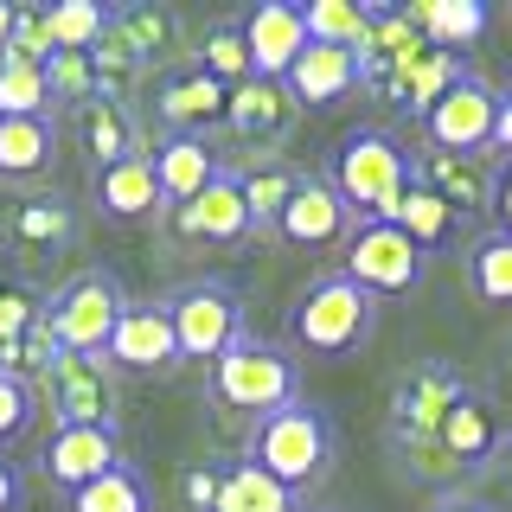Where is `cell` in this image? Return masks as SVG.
<instances>
[{
	"label": "cell",
	"instance_id": "f35d334b",
	"mask_svg": "<svg viewBox=\"0 0 512 512\" xmlns=\"http://www.w3.org/2000/svg\"><path fill=\"white\" fill-rule=\"evenodd\" d=\"M45 320V301L32 295L26 282H13V276H0V346H13L20 333H32Z\"/></svg>",
	"mask_w": 512,
	"mask_h": 512
},
{
	"label": "cell",
	"instance_id": "7bdbcfd3",
	"mask_svg": "<svg viewBox=\"0 0 512 512\" xmlns=\"http://www.w3.org/2000/svg\"><path fill=\"white\" fill-rule=\"evenodd\" d=\"M493 154H500V167H512V90H500V128H493Z\"/></svg>",
	"mask_w": 512,
	"mask_h": 512
},
{
	"label": "cell",
	"instance_id": "e575fe53",
	"mask_svg": "<svg viewBox=\"0 0 512 512\" xmlns=\"http://www.w3.org/2000/svg\"><path fill=\"white\" fill-rule=\"evenodd\" d=\"M192 64H199V71H212L224 90H237V84H250V77H256L250 45H244V26H237V20H218L212 32H205V39H199V58H192Z\"/></svg>",
	"mask_w": 512,
	"mask_h": 512
},
{
	"label": "cell",
	"instance_id": "d590c367",
	"mask_svg": "<svg viewBox=\"0 0 512 512\" xmlns=\"http://www.w3.org/2000/svg\"><path fill=\"white\" fill-rule=\"evenodd\" d=\"M52 109V90H45V64L32 58H0V122H20V116H45Z\"/></svg>",
	"mask_w": 512,
	"mask_h": 512
},
{
	"label": "cell",
	"instance_id": "cb8c5ba5",
	"mask_svg": "<svg viewBox=\"0 0 512 512\" xmlns=\"http://www.w3.org/2000/svg\"><path fill=\"white\" fill-rule=\"evenodd\" d=\"M71 231L77 224H71V205L64 199H20V205L0 212V237L26 256H52L58 244H71Z\"/></svg>",
	"mask_w": 512,
	"mask_h": 512
},
{
	"label": "cell",
	"instance_id": "52a82bcc",
	"mask_svg": "<svg viewBox=\"0 0 512 512\" xmlns=\"http://www.w3.org/2000/svg\"><path fill=\"white\" fill-rule=\"evenodd\" d=\"M423 263L429 256L416 250L391 218H365V224H352V237H346L340 276L359 282L372 301H391V295H410V288L423 282Z\"/></svg>",
	"mask_w": 512,
	"mask_h": 512
},
{
	"label": "cell",
	"instance_id": "ac0fdd59",
	"mask_svg": "<svg viewBox=\"0 0 512 512\" xmlns=\"http://www.w3.org/2000/svg\"><path fill=\"white\" fill-rule=\"evenodd\" d=\"M90 199H96V212H103L109 224H141V218H154L160 205H167V199H160L154 154H128V160H116V167H96Z\"/></svg>",
	"mask_w": 512,
	"mask_h": 512
},
{
	"label": "cell",
	"instance_id": "7c38bea8",
	"mask_svg": "<svg viewBox=\"0 0 512 512\" xmlns=\"http://www.w3.org/2000/svg\"><path fill=\"white\" fill-rule=\"evenodd\" d=\"M154 116L167 122V135H199L205 141V128H218L231 116V90H224L212 71H199V64H173L154 90Z\"/></svg>",
	"mask_w": 512,
	"mask_h": 512
},
{
	"label": "cell",
	"instance_id": "4dcf8cb0",
	"mask_svg": "<svg viewBox=\"0 0 512 512\" xmlns=\"http://www.w3.org/2000/svg\"><path fill=\"white\" fill-rule=\"evenodd\" d=\"M468 288L493 308H512V237L506 231H487L468 244Z\"/></svg>",
	"mask_w": 512,
	"mask_h": 512
},
{
	"label": "cell",
	"instance_id": "f6af8a7d",
	"mask_svg": "<svg viewBox=\"0 0 512 512\" xmlns=\"http://www.w3.org/2000/svg\"><path fill=\"white\" fill-rule=\"evenodd\" d=\"M493 212H500V231L512 237V167L493 173Z\"/></svg>",
	"mask_w": 512,
	"mask_h": 512
},
{
	"label": "cell",
	"instance_id": "8d00e7d4",
	"mask_svg": "<svg viewBox=\"0 0 512 512\" xmlns=\"http://www.w3.org/2000/svg\"><path fill=\"white\" fill-rule=\"evenodd\" d=\"M71 512H148V480L122 461L116 474H103L84 493H71Z\"/></svg>",
	"mask_w": 512,
	"mask_h": 512
},
{
	"label": "cell",
	"instance_id": "ba28073f",
	"mask_svg": "<svg viewBox=\"0 0 512 512\" xmlns=\"http://www.w3.org/2000/svg\"><path fill=\"white\" fill-rule=\"evenodd\" d=\"M39 397L58 416V429H116V365L109 359L64 352L39 378Z\"/></svg>",
	"mask_w": 512,
	"mask_h": 512
},
{
	"label": "cell",
	"instance_id": "44dd1931",
	"mask_svg": "<svg viewBox=\"0 0 512 512\" xmlns=\"http://www.w3.org/2000/svg\"><path fill=\"white\" fill-rule=\"evenodd\" d=\"M410 167H416V186H429L455 218L474 212V205H493V173L474 154H410Z\"/></svg>",
	"mask_w": 512,
	"mask_h": 512
},
{
	"label": "cell",
	"instance_id": "2e32d148",
	"mask_svg": "<svg viewBox=\"0 0 512 512\" xmlns=\"http://www.w3.org/2000/svg\"><path fill=\"white\" fill-rule=\"evenodd\" d=\"M39 461L64 493H84L90 480L122 468V442H116V429H52L45 448H39Z\"/></svg>",
	"mask_w": 512,
	"mask_h": 512
},
{
	"label": "cell",
	"instance_id": "f546056e",
	"mask_svg": "<svg viewBox=\"0 0 512 512\" xmlns=\"http://www.w3.org/2000/svg\"><path fill=\"white\" fill-rule=\"evenodd\" d=\"M391 224H397V231H404V237H410V244L423 250V256H429V250H442L448 237H455V212H448V205H442L429 186H416V180H410L404 199H397Z\"/></svg>",
	"mask_w": 512,
	"mask_h": 512
},
{
	"label": "cell",
	"instance_id": "484cf974",
	"mask_svg": "<svg viewBox=\"0 0 512 512\" xmlns=\"http://www.w3.org/2000/svg\"><path fill=\"white\" fill-rule=\"evenodd\" d=\"M461 71H468V64H461L455 52H436V45H429V52L423 58H416L410 64V71H397L391 77V84H384V96H391V103L397 109H410V116L416 122H423L429 116V109H436L442 103V96H448V84H455V77Z\"/></svg>",
	"mask_w": 512,
	"mask_h": 512
},
{
	"label": "cell",
	"instance_id": "f1b7e54d",
	"mask_svg": "<svg viewBox=\"0 0 512 512\" xmlns=\"http://www.w3.org/2000/svg\"><path fill=\"white\" fill-rule=\"evenodd\" d=\"M212 512H295V493H288L282 480H269L263 468H250V461H231V468L218 474V506Z\"/></svg>",
	"mask_w": 512,
	"mask_h": 512
},
{
	"label": "cell",
	"instance_id": "8fae6325",
	"mask_svg": "<svg viewBox=\"0 0 512 512\" xmlns=\"http://www.w3.org/2000/svg\"><path fill=\"white\" fill-rule=\"evenodd\" d=\"M397 448H404V455H410L429 480H448V474L480 468V461L500 448V423H493V410L468 391L455 410H448V423L436 429V442H397Z\"/></svg>",
	"mask_w": 512,
	"mask_h": 512
},
{
	"label": "cell",
	"instance_id": "4fadbf2b",
	"mask_svg": "<svg viewBox=\"0 0 512 512\" xmlns=\"http://www.w3.org/2000/svg\"><path fill=\"white\" fill-rule=\"evenodd\" d=\"M352 224L359 218H352V205L327 186V173H308L301 192L288 199V212L276 218V237L288 250H333V244L352 237Z\"/></svg>",
	"mask_w": 512,
	"mask_h": 512
},
{
	"label": "cell",
	"instance_id": "ee69618b",
	"mask_svg": "<svg viewBox=\"0 0 512 512\" xmlns=\"http://www.w3.org/2000/svg\"><path fill=\"white\" fill-rule=\"evenodd\" d=\"M20 500H26L20 468H13V461H0V512H20Z\"/></svg>",
	"mask_w": 512,
	"mask_h": 512
},
{
	"label": "cell",
	"instance_id": "60d3db41",
	"mask_svg": "<svg viewBox=\"0 0 512 512\" xmlns=\"http://www.w3.org/2000/svg\"><path fill=\"white\" fill-rule=\"evenodd\" d=\"M13 58H32V64H45L52 58V32H45V7H20V20H13V45H7Z\"/></svg>",
	"mask_w": 512,
	"mask_h": 512
},
{
	"label": "cell",
	"instance_id": "30bf717a",
	"mask_svg": "<svg viewBox=\"0 0 512 512\" xmlns=\"http://www.w3.org/2000/svg\"><path fill=\"white\" fill-rule=\"evenodd\" d=\"M468 397V378L442 359L410 365L391 384V442H436V429L448 423V410Z\"/></svg>",
	"mask_w": 512,
	"mask_h": 512
},
{
	"label": "cell",
	"instance_id": "681fc988",
	"mask_svg": "<svg viewBox=\"0 0 512 512\" xmlns=\"http://www.w3.org/2000/svg\"><path fill=\"white\" fill-rule=\"evenodd\" d=\"M506 391H512V359H506Z\"/></svg>",
	"mask_w": 512,
	"mask_h": 512
},
{
	"label": "cell",
	"instance_id": "9c48e42d",
	"mask_svg": "<svg viewBox=\"0 0 512 512\" xmlns=\"http://www.w3.org/2000/svg\"><path fill=\"white\" fill-rule=\"evenodd\" d=\"M493 128H500V90H493L487 77H474V71H461L455 84H448V96L423 116V135H429V148H436V154H474V160H487Z\"/></svg>",
	"mask_w": 512,
	"mask_h": 512
},
{
	"label": "cell",
	"instance_id": "836d02e7",
	"mask_svg": "<svg viewBox=\"0 0 512 512\" xmlns=\"http://www.w3.org/2000/svg\"><path fill=\"white\" fill-rule=\"evenodd\" d=\"M45 32H52V52H96L109 32V7H96V0H52L45 7Z\"/></svg>",
	"mask_w": 512,
	"mask_h": 512
},
{
	"label": "cell",
	"instance_id": "4316f807",
	"mask_svg": "<svg viewBox=\"0 0 512 512\" xmlns=\"http://www.w3.org/2000/svg\"><path fill=\"white\" fill-rule=\"evenodd\" d=\"M58 154V128L52 116H20L0 122V180H39Z\"/></svg>",
	"mask_w": 512,
	"mask_h": 512
},
{
	"label": "cell",
	"instance_id": "9a60e30c",
	"mask_svg": "<svg viewBox=\"0 0 512 512\" xmlns=\"http://www.w3.org/2000/svg\"><path fill=\"white\" fill-rule=\"evenodd\" d=\"M173 231H180L186 244H244L256 231V218H250L244 192H237V173L224 167L192 205H173Z\"/></svg>",
	"mask_w": 512,
	"mask_h": 512
},
{
	"label": "cell",
	"instance_id": "83f0119b",
	"mask_svg": "<svg viewBox=\"0 0 512 512\" xmlns=\"http://www.w3.org/2000/svg\"><path fill=\"white\" fill-rule=\"evenodd\" d=\"M404 13L436 52H455V58H461V45H474L487 32V7L480 0H423V7H404Z\"/></svg>",
	"mask_w": 512,
	"mask_h": 512
},
{
	"label": "cell",
	"instance_id": "e0dca14e",
	"mask_svg": "<svg viewBox=\"0 0 512 512\" xmlns=\"http://www.w3.org/2000/svg\"><path fill=\"white\" fill-rule=\"evenodd\" d=\"M116 372H173L180 365V340H173V320H167V308H135L128 301V314H122V327H116V340H109V352H103Z\"/></svg>",
	"mask_w": 512,
	"mask_h": 512
},
{
	"label": "cell",
	"instance_id": "603a6c76",
	"mask_svg": "<svg viewBox=\"0 0 512 512\" xmlns=\"http://www.w3.org/2000/svg\"><path fill=\"white\" fill-rule=\"evenodd\" d=\"M71 128H77V148H84L96 167H116V160L141 154L135 148V122H128V109L116 96H90L84 109H71Z\"/></svg>",
	"mask_w": 512,
	"mask_h": 512
},
{
	"label": "cell",
	"instance_id": "bcb514c9",
	"mask_svg": "<svg viewBox=\"0 0 512 512\" xmlns=\"http://www.w3.org/2000/svg\"><path fill=\"white\" fill-rule=\"evenodd\" d=\"M13 20H20V7H7V0H0V58H7V45H13Z\"/></svg>",
	"mask_w": 512,
	"mask_h": 512
},
{
	"label": "cell",
	"instance_id": "ffe728a7",
	"mask_svg": "<svg viewBox=\"0 0 512 512\" xmlns=\"http://www.w3.org/2000/svg\"><path fill=\"white\" fill-rule=\"evenodd\" d=\"M295 96H288V84H276V77H250V84L231 90V135L256 141V148H269V141H282L288 128H295Z\"/></svg>",
	"mask_w": 512,
	"mask_h": 512
},
{
	"label": "cell",
	"instance_id": "5b68a950",
	"mask_svg": "<svg viewBox=\"0 0 512 512\" xmlns=\"http://www.w3.org/2000/svg\"><path fill=\"white\" fill-rule=\"evenodd\" d=\"M122 314H128V295H122L116 276H103V269L71 276L52 301H45V320H52L58 346L64 352H84V359H103V352H109Z\"/></svg>",
	"mask_w": 512,
	"mask_h": 512
},
{
	"label": "cell",
	"instance_id": "277c9868",
	"mask_svg": "<svg viewBox=\"0 0 512 512\" xmlns=\"http://www.w3.org/2000/svg\"><path fill=\"white\" fill-rule=\"evenodd\" d=\"M244 461H250V468H263L269 480H282L288 493L314 487V480L333 468V423H327V410L288 404L276 416H263V423L250 429Z\"/></svg>",
	"mask_w": 512,
	"mask_h": 512
},
{
	"label": "cell",
	"instance_id": "7dc6e473",
	"mask_svg": "<svg viewBox=\"0 0 512 512\" xmlns=\"http://www.w3.org/2000/svg\"><path fill=\"white\" fill-rule=\"evenodd\" d=\"M436 512H487V506H474V500H442Z\"/></svg>",
	"mask_w": 512,
	"mask_h": 512
},
{
	"label": "cell",
	"instance_id": "b9f144b4",
	"mask_svg": "<svg viewBox=\"0 0 512 512\" xmlns=\"http://www.w3.org/2000/svg\"><path fill=\"white\" fill-rule=\"evenodd\" d=\"M186 500H192V512H212L218 506V468H192L186 474Z\"/></svg>",
	"mask_w": 512,
	"mask_h": 512
},
{
	"label": "cell",
	"instance_id": "6da1fadb",
	"mask_svg": "<svg viewBox=\"0 0 512 512\" xmlns=\"http://www.w3.org/2000/svg\"><path fill=\"white\" fill-rule=\"evenodd\" d=\"M410 180H416L410 154L397 148L384 128H352V135H340V148L327 160V186L352 205L359 224L365 218H391L397 199L410 192Z\"/></svg>",
	"mask_w": 512,
	"mask_h": 512
},
{
	"label": "cell",
	"instance_id": "8992f818",
	"mask_svg": "<svg viewBox=\"0 0 512 512\" xmlns=\"http://www.w3.org/2000/svg\"><path fill=\"white\" fill-rule=\"evenodd\" d=\"M160 308H167V320H173L180 359L218 365L224 352L244 340V295H237L231 282H186V288H173Z\"/></svg>",
	"mask_w": 512,
	"mask_h": 512
},
{
	"label": "cell",
	"instance_id": "7a4b0ae2",
	"mask_svg": "<svg viewBox=\"0 0 512 512\" xmlns=\"http://www.w3.org/2000/svg\"><path fill=\"white\" fill-rule=\"evenodd\" d=\"M372 327H378V301L365 295L359 282H346L340 269L308 282L295 295V308H288V340H295L301 352H320V359L359 352L365 340H372Z\"/></svg>",
	"mask_w": 512,
	"mask_h": 512
},
{
	"label": "cell",
	"instance_id": "1f68e13d",
	"mask_svg": "<svg viewBox=\"0 0 512 512\" xmlns=\"http://www.w3.org/2000/svg\"><path fill=\"white\" fill-rule=\"evenodd\" d=\"M109 32H116V39H122L141 64H154V58L173 52V13H167V7H148V0L116 7V13H109Z\"/></svg>",
	"mask_w": 512,
	"mask_h": 512
},
{
	"label": "cell",
	"instance_id": "74e56055",
	"mask_svg": "<svg viewBox=\"0 0 512 512\" xmlns=\"http://www.w3.org/2000/svg\"><path fill=\"white\" fill-rule=\"evenodd\" d=\"M45 90H52V103H71V109H84L90 96H103V90H96L90 52H52V58H45Z\"/></svg>",
	"mask_w": 512,
	"mask_h": 512
},
{
	"label": "cell",
	"instance_id": "ab89813d",
	"mask_svg": "<svg viewBox=\"0 0 512 512\" xmlns=\"http://www.w3.org/2000/svg\"><path fill=\"white\" fill-rule=\"evenodd\" d=\"M32 416H39V391L0 372V448H7V442H20L26 429H32Z\"/></svg>",
	"mask_w": 512,
	"mask_h": 512
},
{
	"label": "cell",
	"instance_id": "d6986e66",
	"mask_svg": "<svg viewBox=\"0 0 512 512\" xmlns=\"http://www.w3.org/2000/svg\"><path fill=\"white\" fill-rule=\"evenodd\" d=\"M282 84H288V96H295V109H327V103H340V96H352L365 84L359 52H346V45H308Z\"/></svg>",
	"mask_w": 512,
	"mask_h": 512
},
{
	"label": "cell",
	"instance_id": "c3c4849f",
	"mask_svg": "<svg viewBox=\"0 0 512 512\" xmlns=\"http://www.w3.org/2000/svg\"><path fill=\"white\" fill-rule=\"evenodd\" d=\"M500 474L512 480V442H500Z\"/></svg>",
	"mask_w": 512,
	"mask_h": 512
},
{
	"label": "cell",
	"instance_id": "3957f363",
	"mask_svg": "<svg viewBox=\"0 0 512 512\" xmlns=\"http://www.w3.org/2000/svg\"><path fill=\"white\" fill-rule=\"evenodd\" d=\"M205 391H212L218 410H237V416H256V423H263V416L301 404V372H295V359H288L282 346L244 333V340L205 372Z\"/></svg>",
	"mask_w": 512,
	"mask_h": 512
},
{
	"label": "cell",
	"instance_id": "d6a6232c",
	"mask_svg": "<svg viewBox=\"0 0 512 512\" xmlns=\"http://www.w3.org/2000/svg\"><path fill=\"white\" fill-rule=\"evenodd\" d=\"M372 13L378 7H359V0H308L301 20H308L314 45H346V52H359L365 32H372Z\"/></svg>",
	"mask_w": 512,
	"mask_h": 512
},
{
	"label": "cell",
	"instance_id": "5bb4252c",
	"mask_svg": "<svg viewBox=\"0 0 512 512\" xmlns=\"http://www.w3.org/2000/svg\"><path fill=\"white\" fill-rule=\"evenodd\" d=\"M244 45H250V64H256V77H282L295 71V58L308 52V20H301V7H288V0H256V7L244 13Z\"/></svg>",
	"mask_w": 512,
	"mask_h": 512
},
{
	"label": "cell",
	"instance_id": "d4e9b609",
	"mask_svg": "<svg viewBox=\"0 0 512 512\" xmlns=\"http://www.w3.org/2000/svg\"><path fill=\"white\" fill-rule=\"evenodd\" d=\"M301 180H308V173L288 167V160H276V154H269V160H250V167H237V192H244L256 231H276V218L288 212V199L301 192Z\"/></svg>",
	"mask_w": 512,
	"mask_h": 512
},
{
	"label": "cell",
	"instance_id": "7402d4cb",
	"mask_svg": "<svg viewBox=\"0 0 512 512\" xmlns=\"http://www.w3.org/2000/svg\"><path fill=\"white\" fill-rule=\"evenodd\" d=\"M154 173H160V199L167 205H192L224 173V160H218L212 141H199V135H167L154 148Z\"/></svg>",
	"mask_w": 512,
	"mask_h": 512
}]
</instances>
